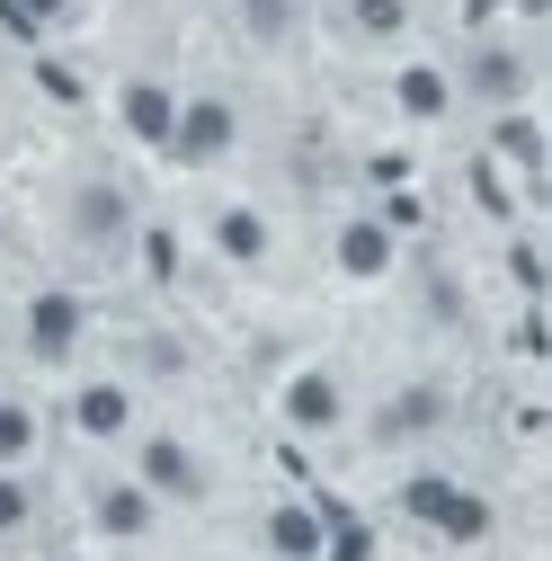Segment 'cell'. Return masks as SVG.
<instances>
[{"label": "cell", "mask_w": 552, "mask_h": 561, "mask_svg": "<svg viewBox=\"0 0 552 561\" xmlns=\"http://www.w3.org/2000/svg\"><path fill=\"white\" fill-rule=\"evenodd\" d=\"M232 144H241V107H232L223 90H179V125H170L161 161H179V170H215V161H232Z\"/></svg>", "instance_id": "6da1fadb"}, {"label": "cell", "mask_w": 552, "mask_h": 561, "mask_svg": "<svg viewBox=\"0 0 552 561\" xmlns=\"http://www.w3.org/2000/svg\"><path fill=\"white\" fill-rule=\"evenodd\" d=\"M134 481H143L161 508H196V500H215V463H205V455H196L179 428L134 437Z\"/></svg>", "instance_id": "7a4b0ae2"}, {"label": "cell", "mask_w": 552, "mask_h": 561, "mask_svg": "<svg viewBox=\"0 0 552 561\" xmlns=\"http://www.w3.org/2000/svg\"><path fill=\"white\" fill-rule=\"evenodd\" d=\"M455 99H481L491 116L526 107V99H534V54H517L508 36H472L463 72H455Z\"/></svg>", "instance_id": "3957f363"}, {"label": "cell", "mask_w": 552, "mask_h": 561, "mask_svg": "<svg viewBox=\"0 0 552 561\" xmlns=\"http://www.w3.org/2000/svg\"><path fill=\"white\" fill-rule=\"evenodd\" d=\"M81 339H90V304H81L72 286L27 295V312H19V347H27L36 366H72V357H81Z\"/></svg>", "instance_id": "277c9868"}, {"label": "cell", "mask_w": 552, "mask_h": 561, "mask_svg": "<svg viewBox=\"0 0 552 561\" xmlns=\"http://www.w3.org/2000/svg\"><path fill=\"white\" fill-rule=\"evenodd\" d=\"M276 419H286L295 437H338L348 428V375L338 366H295L286 392H276Z\"/></svg>", "instance_id": "5b68a950"}, {"label": "cell", "mask_w": 552, "mask_h": 561, "mask_svg": "<svg viewBox=\"0 0 552 561\" xmlns=\"http://www.w3.org/2000/svg\"><path fill=\"white\" fill-rule=\"evenodd\" d=\"M72 232H81V250H107V259L134 250V196H125V179H81L72 187Z\"/></svg>", "instance_id": "8992f818"}, {"label": "cell", "mask_w": 552, "mask_h": 561, "mask_svg": "<svg viewBox=\"0 0 552 561\" xmlns=\"http://www.w3.org/2000/svg\"><path fill=\"white\" fill-rule=\"evenodd\" d=\"M90 526L107 543H152L161 535V500L134 472H107V481H90Z\"/></svg>", "instance_id": "52a82bcc"}, {"label": "cell", "mask_w": 552, "mask_h": 561, "mask_svg": "<svg viewBox=\"0 0 552 561\" xmlns=\"http://www.w3.org/2000/svg\"><path fill=\"white\" fill-rule=\"evenodd\" d=\"M134 419H143V410H134V383H116V375H90L72 392V437L81 446H125Z\"/></svg>", "instance_id": "ba28073f"}, {"label": "cell", "mask_w": 552, "mask_h": 561, "mask_svg": "<svg viewBox=\"0 0 552 561\" xmlns=\"http://www.w3.org/2000/svg\"><path fill=\"white\" fill-rule=\"evenodd\" d=\"M330 267L348 276V286H383V276L401 267V241H392L375 215H348V224L330 232Z\"/></svg>", "instance_id": "9c48e42d"}, {"label": "cell", "mask_w": 552, "mask_h": 561, "mask_svg": "<svg viewBox=\"0 0 552 561\" xmlns=\"http://www.w3.org/2000/svg\"><path fill=\"white\" fill-rule=\"evenodd\" d=\"M116 125H125L143 152H161V144H170V125H179V90H170L161 72H134V81L116 90Z\"/></svg>", "instance_id": "30bf717a"}, {"label": "cell", "mask_w": 552, "mask_h": 561, "mask_svg": "<svg viewBox=\"0 0 552 561\" xmlns=\"http://www.w3.org/2000/svg\"><path fill=\"white\" fill-rule=\"evenodd\" d=\"M205 241H215V259H223V267H267V259H276V224L258 215V205H215Z\"/></svg>", "instance_id": "8fae6325"}, {"label": "cell", "mask_w": 552, "mask_h": 561, "mask_svg": "<svg viewBox=\"0 0 552 561\" xmlns=\"http://www.w3.org/2000/svg\"><path fill=\"white\" fill-rule=\"evenodd\" d=\"M321 535H330V508H312V500H276L258 517L267 561H321Z\"/></svg>", "instance_id": "7c38bea8"}, {"label": "cell", "mask_w": 552, "mask_h": 561, "mask_svg": "<svg viewBox=\"0 0 552 561\" xmlns=\"http://www.w3.org/2000/svg\"><path fill=\"white\" fill-rule=\"evenodd\" d=\"M392 107L410 125H446L455 116V72H446V62H401V72H392Z\"/></svg>", "instance_id": "4fadbf2b"}, {"label": "cell", "mask_w": 552, "mask_h": 561, "mask_svg": "<svg viewBox=\"0 0 552 561\" xmlns=\"http://www.w3.org/2000/svg\"><path fill=\"white\" fill-rule=\"evenodd\" d=\"M437 428H446V392H437V383H401V392L383 401V419H375L383 446H401V437H437Z\"/></svg>", "instance_id": "5bb4252c"}, {"label": "cell", "mask_w": 552, "mask_h": 561, "mask_svg": "<svg viewBox=\"0 0 552 561\" xmlns=\"http://www.w3.org/2000/svg\"><path fill=\"white\" fill-rule=\"evenodd\" d=\"M36 446H45V419H36V401L0 392V472H27V463H36Z\"/></svg>", "instance_id": "9a60e30c"}, {"label": "cell", "mask_w": 552, "mask_h": 561, "mask_svg": "<svg viewBox=\"0 0 552 561\" xmlns=\"http://www.w3.org/2000/svg\"><path fill=\"white\" fill-rule=\"evenodd\" d=\"M338 19H348L357 45H401V36H410V0H348Z\"/></svg>", "instance_id": "2e32d148"}, {"label": "cell", "mask_w": 552, "mask_h": 561, "mask_svg": "<svg viewBox=\"0 0 552 561\" xmlns=\"http://www.w3.org/2000/svg\"><path fill=\"white\" fill-rule=\"evenodd\" d=\"M62 19H72V0H0V27H10V36H27V45H45Z\"/></svg>", "instance_id": "e0dca14e"}, {"label": "cell", "mask_w": 552, "mask_h": 561, "mask_svg": "<svg viewBox=\"0 0 552 561\" xmlns=\"http://www.w3.org/2000/svg\"><path fill=\"white\" fill-rule=\"evenodd\" d=\"M455 490H463V481H446V472H410V481H401V517H419V526L437 535V517H446Z\"/></svg>", "instance_id": "ac0fdd59"}, {"label": "cell", "mask_w": 552, "mask_h": 561, "mask_svg": "<svg viewBox=\"0 0 552 561\" xmlns=\"http://www.w3.org/2000/svg\"><path fill=\"white\" fill-rule=\"evenodd\" d=\"M437 535L446 543H481V535H491V500H481V490H455L446 517H437Z\"/></svg>", "instance_id": "d6986e66"}, {"label": "cell", "mask_w": 552, "mask_h": 561, "mask_svg": "<svg viewBox=\"0 0 552 561\" xmlns=\"http://www.w3.org/2000/svg\"><path fill=\"white\" fill-rule=\"evenodd\" d=\"M491 144H499V152H508L526 179L543 170V134H534V116H526V107H508V116H499V134H491Z\"/></svg>", "instance_id": "ffe728a7"}, {"label": "cell", "mask_w": 552, "mask_h": 561, "mask_svg": "<svg viewBox=\"0 0 552 561\" xmlns=\"http://www.w3.org/2000/svg\"><path fill=\"white\" fill-rule=\"evenodd\" d=\"M134 250H143V276H152V286H179V232H170V224H134Z\"/></svg>", "instance_id": "44dd1931"}, {"label": "cell", "mask_w": 552, "mask_h": 561, "mask_svg": "<svg viewBox=\"0 0 552 561\" xmlns=\"http://www.w3.org/2000/svg\"><path fill=\"white\" fill-rule=\"evenodd\" d=\"M36 526V481L27 472H0V543Z\"/></svg>", "instance_id": "7402d4cb"}, {"label": "cell", "mask_w": 552, "mask_h": 561, "mask_svg": "<svg viewBox=\"0 0 552 561\" xmlns=\"http://www.w3.org/2000/svg\"><path fill=\"white\" fill-rule=\"evenodd\" d=\"M321 561H375V535H366L357 517H338V508H330V535H321Z\"/></svg>", "instance_id": "603a6c76"}, {"label": "cell", "mask_w": 552, "mask_h": 561, "mask_svg": "<svg viewBox=\"0 0 552 561\" xmlns=\"http://www.w3.org/2000/svg\"><path fill=\"white\" fill-rule=\"evenodd\" d=\"M241 19H250L258 45H286L295 36V0H241Z\"/></svg>", "instance_id": "cb8c5ba5"}, {"label": "cell", "mask_w": 552, "mask_h": 561, "mask_svg": "<svg viewBox=\"0 0 552 561\" xmlns=\"http://www.w3.org/2000/svg\"><path fill=\"white\" fill-rule=\"evenodd\" d=\"M36 90H45L54 107H81V99H90V81L72 72V62H54V54H36Z\"/></svg>", "instance_id": "d4e9b609"}, {"label": "cell", "mask_w": 552, "mask_h": 561, "mask_svg": "<svg viewBox=\"0 0 552 561\" xmlns=\"http://www.w3.org/2000/svg\"><path fill=\"white\" fill-rule=\"evenodd\" d=\"M499 19H508V0H463V27L472 36H499Z\"/></svg>", "instance_id": "484cf974"}, {"label": "cell", "mask_w": 552, "mask_h": 561, "mask_svg": "<svg viewBox=\"0 0 552 561\" xmlns=\"http://www.w3.org/2000/svg\"><path fill=\"white\" fill-rule=\"evenodd\" d=\"M54 561H90V552H54Z\"/></svg>", "instance_id": "4316f807"}]
</instances>
